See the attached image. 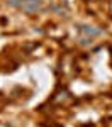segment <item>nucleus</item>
<instances>
[{"mask_svg": "<svg viewBox=\"0 0 112 127\" xmlns=\"http://www.w3.org/2000/svg\"><path fill=\"white\" fill-rule=\"evenodd\" d=\"M41 0H24L22 2V7L26 10H29V12H32V10H36L37 7H41Z\"/></svg>", "mask_w": 112, "mask_h": 127, "instance_id": "nucleus-1", "label": "nucleus"}, {"mask_svg": "<svg viewBox=\"0 0 112 127\" xmlns=\"http://www.w3.org/2000/svg\"><path fill=\"white\" fill-rule=\"evenodd\" d=\"M81 31H83L85 34H88V36H99V34H100V31L92 29V27H87V26H83V27H81Z\"/></svg>", "mask_w": 112, "mask_h": 127, "instance_id": "nucleus-2", "label": "nucleus"}]
</instances>
